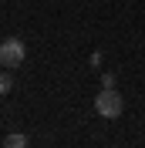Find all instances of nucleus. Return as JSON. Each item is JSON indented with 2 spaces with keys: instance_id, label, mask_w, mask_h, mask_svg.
<instances>
[{
  "instance_id": "obj_3",
  "label": "nucleus",
  "mask_w": 145,
  "mask_h": 148,
  "mask_svg": "<svg viewBox=\"0 0 145 148\" xmlns=\"http://www.w3.org/2000/svg\"><path fill=\"white\" fill-rule=\"evenodd\" d=\"M3 148H30V141H27V135H17L14 131V135L3 138Z\"/></svg>"
},
{
  "instance_id": "obj_4",
  "label": "nucleus",
  "mask_w": 145,
  "mask_h": 148,
  "mask_svg": "<svg viewBox=\"0 0 145 148\" xmlns=\"http://www.w3.org/2000/svg\"><path fill=\"white\" fill-rule=\"evenodd\" d=\"M10 88H14V77H10V71H0V94H7Z\"/></svg>"
},
{
  "instance_id": "obj_2",
  "label": "nucleus",
  "mask_w": 145,
  "mask_h": 148,
  "mask_svg": "<svg viewBox=\"0 0 145 148\" xmlns=\"http://www.w3.org/2000/svg\"><path fill=\"white\" fill-rule=\"evenodd\" d=\"M95 111H98L101 118H118L122 111H125V101H122V94L115 88H105V91L95 98Z\"/></svg>"
},
{
  "instance_id": "obj_1",
  "label": "nucleus",
  "mask_w": 145,
  "mask_h": 148,
  "mask_svg": "<svg viewBox=\"0 0 145 148\" xmlns=\"http://www.w3.org/2000/svg\"><path fill=\"white\" fill-rule=\"evenodd\" d=\"M24 57H27V47H24L20 37H7V40L0 44V67L14 71V67L24 64Z\"/></svg>"
}]
</instances>
